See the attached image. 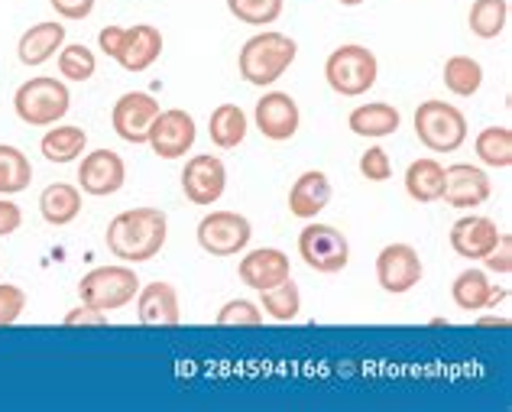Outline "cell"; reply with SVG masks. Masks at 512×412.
<instances>
[{"instance_id":"obj_4","label":"cell","mask_w":512,"mask_h":412,"mask_svg":"<svg viewBox=\"0 0 512 412\" xmlns=\"http://www.w3.org/2000/svg\"><path fill=\"white\" fill-rule=\"evenodd\" d=\"M376 78H380V62H376L373 49L360 43H344L325 59V82L341 98L367 95Z\"/></svg>"},{"instance_id":"obj_8","label":"cell","mask_w":512,"mask_h":412,"mask_svg":"<svg viewBox=\"0 0 512 412\" xmlns=\"http://www.w3.org/2000/svg\"><path fill=\"white\" fill-rule=\"evenodd\" d=\"M299 257L315 273H341L350 263V241L334 224L308 221L299 234Z\"/></svg>"},{"instance_id":"obj_14","label":"cell","mask_w":512,"mask_h":412,"mask_svg":"<svg viewBox=\"0 0 512 412\" xmlns=\"http://www.w3.org/2000/svg\"><path fill=\"white\" fill-rule=\"evenodd\" d=\"M127 182V163L114 150H94L78 163V189L94 198L117 195Z\"/></svg>"},{"instance_id":"obj_37","label":"cell","mask_w":512,"mask_h":412,"mask_svg":"<svg viewBox=\"0 0 512 412\" xmlns=\"http://www.w3.org/2000/svg\"><path fill=\"white\" fill-rule=\"evenodd\" d=\"M26 312V292L13 283H0V328L17 325V318Z\"/></svg>"},{"instance_id":"obj_9","label":"cell","mask_w":512,"mask_h":412,"mask_svg":"<svg viewBox=\"0 0 512 412\" xmlns=\"http://www.w3.org/2000/svg\"><path fill=\"white\" fill-rule=\"evenodd\" d=\"M425 267L412 244H386L376 254V283L393 296H406L422 283Z\"/></svg>"},{"instance_id":"obj_5","label":"cell","mask_w":512,"mask_h":412,"mask_svg":"<svg viewBox=\"0 0 512 412\" xmlns=\"http://www.w3.org/2000/svg\"><path fill=\"white\" fill-rule=\"evenodd\" d=\"M140 292V276L127 263H111V267H94L82 276L78 283V299L91 309L101 312H117L137 299Z\"/></svg>"},{"instance_id":"obj_7","label":"cell","mask_w":512,"mask_h":412,"mask_svg":"<svg viewBox=\"0 0 512 412\" xmlns=\"http://www.w3.org/2000/svg\"><path fill=\"white\" fill-rule=\"evenodd\" d=\"M198 247L205 250L208 257H237L244 254L250 237H253V224L250 218L237 215V211H208L205 218L198 221Z\"/></svg>"},{"instance_id":"obj_16","label":"cell","mask_w":512,"mask_h":412,"mask_svg":"<svg viewBox=\"0 0 512 412\" xmlns=\"http://www.w3.org/2000/svg\"><path fill=\"white\" fill-rule=\"evenodd\" d=\"M503 231L496 228V221L487 215H464L451 224V250L461 260H483L490 250L500 244Z\"/></svg>"},{"instance_id":"obj_28","label":"cell","mask_w":512,"mask_h":412,"mask_svg":"<svg viewBox=\"0 0 512 412\" xmlns=\"http://www.w3.org/2000/svg\"><path fill=\"white\" fill-rule=\"evenodd\" d=\"M33 182V163L20 146L0 143V195L26 192Z\"/></svg>"},{"instance_id":"obj_19","label":"cell","mask_w":512,"mask_h":412,"mask_svg":"<svg viewBox=\"0 0 512 412\" xmlns=\"http://www.w3.org/2000/svg\"><path fill=\"white\" fill-rule=\"evenodd\" d=\"M137 318L146 328H175L182 322V302L172 283H150L137 292Z\"/></svg>"},{"instance_id":"obj_2","label":"cell","mask_w":512,"mask_h":412,"mask_svg":"<svg viewBox=\"0 0 512 412\" xmlns=\"http://www.w3.org/2000/svg\"><path fill=\"white\" fill-rule=\"evenodd\" d=\"M295 56H299V46H295L292 36L279 33V30H263L240 46L237 69L247 85L269 88L292 69Z\"/></svg>"},{"instance_id":"obj_15","label":"cell","mask_w":512,"mask_h":412,"mask_svg":"<svg viewBox=\"0 0 512 412\" xmlns=\"http://www.w3.org/2000/svg\"><path fill=\"white\" fill-rule=\"evenodd\" d=\"M490 195H493V182L487 176V169L470 166V163H454L444 169L441 198L451 208H480V205H487Z\"/></svg>"},{"instance_id":"obj_41","label":"cell","mask_w":512,"mask_h":412,"mask_svg":"<svg viewBox=\"0 0 512 412\" xmlns=\"http://www.w3.org/2000/svg\"><path fill=\"white\" fill-rule=\"evenodd\" d=\"M49 7L62 20H88L94 13V0H49Z\"/></svg>"},{"instance_id":"obj_32","label":"cell","mask_w":512,"mask_h":412,"mask_svg":"<svg viewBox=\"0 0 512 412\" xmlns=\"http://www.w3.org/2000/svg\"><path fill=\"white\" fill-rule=\"evenodd\" d=\"M260 309L269 315V318H276V322H295L302 312V292L299 286L292 283V276L286 279V283H279L273 289H263L260 292Z\"/></svg>"},{"instance_id":"obj_20","label":"cell","mask_w":512,"mask_h":412,"mask_svg":"<svg viewBox=\"0 0 512 412\" xmlns=\"http://www.w3.org/2000/svg\"><path fill=\"white\" fill-rule=\"evenodd\" d=\"M331 179L325 176L321 169H308L302 172L299 179L292 182V189H289V211L295 218H302V221H312L318 218L321 211H325L331 205Z\"/></svg>"},{"instance_id":"obj_3","label":"cell","mask_w":512,"mask_h":412,"mask_svg":"<svg viewBox=\"0 0 512 412\" xmlns=\"http://www.w3.org/2000/svg\"><path fill=\"white\" fill-rule=\"evenodd\" d=\"M72 108V91L62 78L36 75L26 78L13 95V111L26 127H52Z\"/></svg>"},{"instance_id":"obj_26","label":"cell","mask_w":512,"mask_h":412,"mask_svg":"<svg viewBox=\"0 0 512 412\" xmlns=\"http://www.w3.org/2000/svg\"><path fill=\"white\" fill-rule=\"evenodd\" d=\"M441 189H444V166L438 159L422 156L409 163L406 169V195L412 202L419 205H431V202H441Z\"/></svg>"},{"instance_id":"obj_12","label":"cell","mask_w":512,"mask_h":412,"mask_svg":"<svg viewBox=\"0 0 512 412\" xmlns=\"http://www.w3.org/2000/svg\"><path fill=\"white\" fill-rule=\"evenodd\" d=\"M195 117L182 111V108H169V111H159L156 121L150 124V137L146 143L153 146V153L159 159H182L188 150L195 146Z\"/></svg>"},{"instance_id":"obj_10","label":"cell","mask_w":512,"mask_h":412,"mask_svg":"<svg viewBox=\"0 0 512 412\" xmlns=\"http://www.w3.org/2000/svg\"><path fill=\"white\" fill-rule=\"evenodd\" d=\"M227 189V166L218 156H192L182 169V195L198 208H211L221 202Z\"/></svg>"},{"instance_id":"obj_31","label":"cell","mask_w":512,"mask_h":412,"mask_svg":"<svg viewBox=\"0 0 512 412\" xmlns=\"http://www.w3.org/2000/svg\"><path fill=\"white\" fill-rule=\"evenodd\" d=\"M474 153L483 166L490 169H509L512 166V130L509 127H487L474 140Z\"/></svg>"},{"instance_id":"obj_33","label":"cell","mask_w":512,"mask_h":412,"mask_svg":"<svg viewBox=\"0 0 512 412\" xmlns=\"http://www.w3.org/2000/svg\"><path fill=\"white\" fill-rule=\"evenodd\" d=\"M56 65L59 75L69 78V82H88L98 72V56L85 46V43H65L56 52Z\"/></svg>"},{"instance_id":"obj_29","label":"cell","mask_w":512,"mask_h":412,"mask_svg":"<svg viewBox=\"0 0 512 412\" xmlns=\"http://www.w3.org/2000/svg\"><path fill=\"white\" fill-rule=\"evenodd\" d=\"M441 78H444V88H448L451 95L474 98L483 85V65L470 56H451L448 62H444Z\"/></svg>"},{"instance_id":"obj_22","label":"cell","mask_w":512,"mask_h":412,"mask_svg":"<svg viewBox=\"0 0 512 412\" xmlns=\"http://www.w3.org/2000/svg\"><path fill=\"white\" fill-rule=\"evenodd\" d=\"M62 46H65V26L56 20H43L20 36L17 59L26 65V69H36V65H46Z\"/></svg>"},{"instance_id":"obj_38","label":"cell","mask_w":512,"mask_h":412,"mask_svg":"<svg viewBox=\"0 0 512 412\" xmlns=\"http://www.w3.org/2000/svg\"><path fill=\"white\" fill-rule=\"evenodd\" d=\"M65 328H104L107 325V312L101 309H91V305H78V309H72L69 315L62 318Z\"/></svg>"},{"instance_id":"obj_44","label":"cell","mask_w":512,"mask_h":412,"mask_svg":"<svg viewBox=\"0 0 512 412\" xmlns=\"http://www.w3.org/2000/svg\"><path fill=\"white\" fill-rule=\"evenodd\" d=\"M338 4H344V7H360L363 0H338Z\"/></svg>"},{"instance_id":"obj_1","label":"cell","mask_w":512,"mask_h":412,"mask_svg":"<svg viewBox=\"0 0 512 412\" xmlns=\"http://www.w3.org/2000/svg\"><path fill=\"white\" fill-rule=\"evenodd\" d=\"M169 237V218L163 208H130L107 224V250L124 263H150L159 257Z\"/></svg>"},{"instance_id":"obj_34","label":"cell","mask_w":512,"mask_h":412,"mask_svg":"<svg viewBox=\"0 0 512 412\" xmlns=\"http://www.w3.org/2000/svg\"><path fill=\"white\" fill-rule=\"evenodd\" d=\"M286 0H227V10L247 26H273L282 17Z\"/></svg>"},{"instance_id":"obj_27","label":"cell","mask_w":512,"mask_h":412,"mask_svg":"<svg viewBox=\"0 0 512 412\" xmlns=\"http://www.w3.org/2000/svg\"><path fill=\"white\" fill-rule=\"evenodd\" d=\"M88 146V134L75 124H52V130H46V137L39 140V153H43L49 163H75L78 156H85Z\"/></svg>"},{"instance_id":"obj_30","label":"cell","mask_w":512,"mask_h":412,"mask_svg":"<svg viewBox=\"0 0 512 412\" xmlns=\"http://www.w3.org/2000/svg\"><path fill=\"white\" fill-rule=\"evenodd\" d=\"M509 23V0H474L467 26L477 39H496Z\"/></svg>"},{"instance_id":"obj_43","label":"cell","mask_w":512,"mask_h":412,"mask_svg":"<svg viewBox=\"0 0 512 412\" xmlns=\"http://www.w3.org/2000/svg\"><path fill=\"white\" fill-rule=\"evenodd\" d=\"M480 325H503V328H506L509 322H506V318H483V322H480Z\"/></svg>"},{"instance_id":"obj_35","label":"cell","mask_w":512,"mask_h":412,"mask_svg":"<svg viewBox=\"0 0 512 412\" xmlns=\"http://www.w3.org/2000/svg\"><path fill=\"white\" fill-rule=\"evenodd\" d=\"M214 325L218 328H256V325H263V309L250 299H231L221 305L218 315H214Z\"/></svg>"},{"instance_id":"obj_25","label":"cell","mask_w":512,"mask_h":412,"mask_svg":"<svg viewBox=\"0 0 512 412\" xmlns=\"http://www.w3.org/2000/svg\"><path fill=\"white\" fill-rule=\"evenodd\" d=\"M250 117L244 114L240 104H218L208 117V137L218 150H237L247 140Z\"/></svg>"},{"instance_id":"obj_42","label":"cell","mask_w":512,"mask_h":412,"mask_svg":"<svg viewBox=\"0 0 512 412\" xmlns=\"http://www.w3.org/2000/svg\"><path fill=\"white\" fill-rule=\"evenodd\" d=\"M120 36H124V26H104V30L98 33V46L107 59L117 56V46H120Z\"/></svg>"},{"instance_id":"obj_24","label":"cell","mask_w":512,"mask_h":412,"mask_svg":"<svg viewBox=\"0 0 512 412\" xmlns=\"http://www.w3.org/2000/svg\"><path fill=\"white\" fill-rule=\"evenodd\" d=\"M39 215L52 228H65L82 215V189L72 182H52L39 195Z\"/></svg>"},{"instance_id":"obj_11","label":"cell","mask_w":512,"mask_h":412,"mask_svg":"<svg viewBox=\"0 0 512 412\" xmlns=\"http://www.w3.org/2000/svg\"><path fill=\"white\" fill-rule=\"evenodd\" d=\"M163 111L159 101L150 95V91H127L114 101V111H111V124H114V134L124 140L140 146L150 137V124L156 121V114Z\"/></svg>"},{"instance_id":"obj_6","label":"cell","mask_w":512,"mask_h":412,"mask_svg":"<svg viewBox=\"0 0 512 412\" xmlns=\"http://www.w3.org/2000/svg\"><path fill=\"white\" fill-rule=\"evenodd\" d=\"M415 137L431 153H457L467 143V117L444 101H425L415 111Z\"/></svg>"},{"instance_id":"obj_18","label":"cell","mask_w":512,"mask_h":412,"mask_svg":"<svg viewBox=\"0 0 512 412\" xmlns=\"http://www.w3.org/2000/svg\"><path fill=\"white\" fill-rule=\"evenodd\" d=\"M237 276L244 286L263 292V289L286 283L292 276V263H289V254H282L279 247H256L237 263Z\"/></svg>"},{"instance_id":"obj_21","label":"cell","mask_w":512,"mask_h":412,"mask_svg":"<svg viewBox=\"0 0 512 412\" xmlns=\"http://www.w3.org/2000/svg\"><path fill=\"white\" fill-rule=\"evenodd\" d=\"M451 299L461 312H483V309H496V302L506 299V289H496L483 270L467 267L464 273L454 276Z\"/></svg>"},{"instance_id":"obj_17","label":"cell","mask_w":512,"mask_h":412,"mask_svg":"<svg viewBox=\"0 0 512 412\" xmlns=\"http://www.w3.org/2000/svg\"><path fill=\"white\" fill-rule=\"evenodd\" d=\"M163 56V33L150 23H137V26H124V36H120L117 56L114 62L124 72H146L150 65L159 62Z\"/></svg>"},{"instance_id":"obj_36","label":"cell","mask_w":512,"mask_h":412,"mask_svg":"<svg viewBox=\"0 0 512 412\" xmlns=\"http://www.w3.org/2000/svg\"><path fill=\"white\" fill-rule=\"evenodd\" d=\"M360 176L367 182H389L393 179V159L383 150V146H370L367 153L360 156Z\"/></svg>"},{"instance_id":"obj_39","label":"cell","mask_w":512,"mask_h":412,"mask_svg":"<svg viewBox=\"0 0 512 412\" xmlns=\"http://www.w3.org/2000/svg\"><path fill=\"white\" fill-rule=\"evenodd\" d=\"M483 263H487V270L490 273H512V241H509V234L500 237V244H496L487 257H483Z\"/></svg>"},{"instance_id":"obj_23","label":"cell","mask_w":512,"mask_h":412,"mask_svg":"<svg viewBox=\"0 0 512 412\" xmlns=\"http://www.w3.org/2000/svg\"><path fill=\"white\" fill-rule=\"evenodd\" d=\"M402 124V114L399 108L386 101H373V104H360V108L350 111L347 117V127L354 130L357 137H367V140H383V137H393Z\"/></svg>"},{"instance_id":"obj_13","label":"cell","mask_w":512,"mask_h":412,"mask_svg":"<svg viewBox=\"0 0 512 412\" xmlns=\"http://www.w3.org/2000/svg\"><path fill=\"white\" fill-rule=\"evenodd\" d=\"M253 121H256V130H260L266 140L286 143L299 134L302 111H299V104H295V98L286 95V91H266V95L256 101Z\"/></svg>"},{"instance_id":"obj_40","label":"cell","mask_w":512,"mask_h":412,"mask_svg":"<svg viewBox=\"0 0 512 412\" xmlns=\"http://www.w3.org/2000/svg\"><path fill=\"white\" fill-rule=\"evenodd\" d=\"M23 224V211L17 202H10V195H0V237L17 234Z\"/></svg>"}]
</instances>
